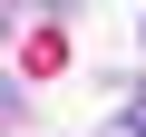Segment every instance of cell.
<instances>
[{
    "label": "cell",
    "instance_id": "1",
    "mask_svg": "<svg viewBox=\"0 0 146 137\" xmlns=\"http://www.w3.org/2000/svg\"><path fill=\"white\" fill-rule=\"evenodd\" d=\"M127 127H136V137H146V88H136V108H127Z\"/></svg>",
    "mask_w": 146,
    "mask_h": 137
}]
</instances>
